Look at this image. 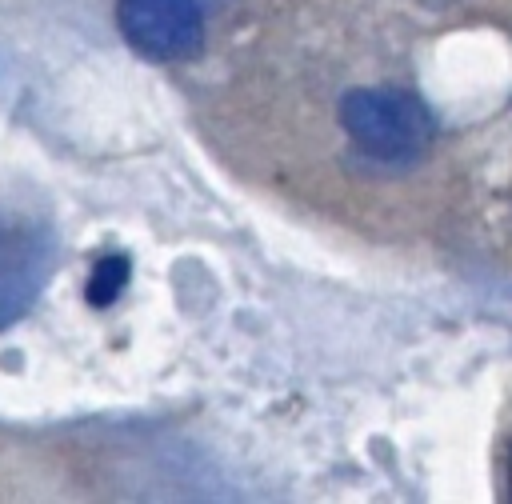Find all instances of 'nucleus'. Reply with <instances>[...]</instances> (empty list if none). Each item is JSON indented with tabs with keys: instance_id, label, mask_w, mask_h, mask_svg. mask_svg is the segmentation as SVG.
<instances>
[{
	"instance_id": "f257e3e1",
	"label": "nucleus",
	"mask_w": 512,
	"mask_h": 504,
	"mask_svg": "<svg viewBox=\"0 0 512 504\" xmlns=\"http://www.w3.org/2000/svg\"><path fill=\"white\" fill-rule=\"evenodd\" d=\"M340 124L376 160H412L432 144V116L404 88H352Z\"/></svg>"
},
{
	"instance_id": "f03ea898",
	"label": "nucleus",
	"mask_w": 512,
	"mask_h": 504,
	"mask_svg": "<svg viewBox=\"0 0 512 504\" xmlns=\"http://www.w3.org/2000/svg\"><path fill=\"white\" fill-rule=\"evenodd\" d=\"M124 40L148 60H184L204 44V12L196 0H116Z\"/></svg>"
},
{
	"instance_id": "7ed1b4c3",
	"label": "nucleus",
	"mask_w": 512,
	"mask_h": 504,
	"mask_svg": "<svg viewBox=\"0 0 512 504\" xmlns=\"http://www.w3.org/2000/svg\"><path fill=\"white\" fill-rule=\"evenodd\" d=\"M128 276H132V260H128V256H120V252L100 256L96 268H92V276H88V292H84L88 304H92V308H108V304L124 292Z\"/></svg>"
}]
</instances>
